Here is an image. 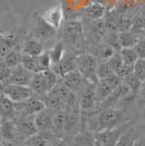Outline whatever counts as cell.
Here are the masks:
<instances>
[{
    "instance_id": "obj_7",
    "label": "cell",
    "mask_w": 145,
    "mask_h": 146,
    "mask_svg": "<svg viewBox=\"0 0 145 146\" xmlns=\"http://www.w3.org/2000/svg\"><path fill=\"white\" fill-rule=\"evenodd\" d=\"M57 35V30L47 24L41 15H34V29H33V37L39 40H47L51 39Z\"/></svg>"
},
{
    "instance_id": "obj_9",
    "label": "cell",
    "mask_w": 145,
    "mask_h": 146,
    "mask_svg": "<svg viewBox=\"0 0 145 146\" xmlns=\"http://www.w3.org/2000/svg\"><path fill=\"white\" fill-rule=\"evenodd\" d=\"M79 106L82 111H92L97 106L95 96V85L86 83L85 87L79 93Z\"/></svg>"
},
{
    "instance_id": "obj_12",
    "label": "cell",
    "mask_w": 145,
    "mask_h": 146,
    "mask_svg": "<svg viewBox=\"0 0 145 146\" xmlns=\"http://www.w3.org/2000/svg\"><path fill=\"white\" fill-rule=\"evenodd\" d=\"M41 17L47 24L58 31L61 27L62 21H63V9L60 5H57L44 11L41 14Z\"/></svg>"
},
{
    "instance_id": "obj_34",
    "label": "cell",
    "mask_w": 145,
    "mask_h": 146,
    "mask_svg": "<svg viewBox=\"0 0 145 146\" xmlns=\"http://www.w3.org/2000/svg\"><path fill=\"white\" fill-rule=\"evenodd\" d=\"M48 139L45 137L43 134L35 133L31 135L29 137H26L24 140V145L26 146H47L48 144Z\"/></svg>"
},
{
    "instance_id": "obj_30",
    "label": "cell",
    "mask_w": 145,
    "mask_h": 146,
    "mask_svg": "<svg viewBox=\"0 0 145 146\" xmlns=\"http://www.w3.org/2000/svg\"><path fill=\"white\" fill-rule=\"evenodd\" d=\"M20 64L24 68V69H26L27 71H30V72H32V73H38L39 72V70H38V66H37L36 57H32V56L21 54Z\"/></svg>"
},
{
    "instance_id": "obj_40",
    "label": "cell",
    "mask_w": 145,
    "mask_h": 146,
    "mask_svg": "<svg viewBox=\"0 0 145 146\" xmlns=\"http://www.w3.org/2000/svg\"><path fill=\"white\" fill-rule=\"evenodd\" d=\"M118 2H119V0H100V3L106 8V10L112 9Z\"/></svg>"
},
{
    "instance_id": "obj_43",
    "label": "cell",
    "mask_w": 145,
    "mask_h": 146,
    "mask_svg": "<svg viewBox=\"0 0 145 146\" xmlns=\"http://www.w3.org/2000/svg\"><path fill=\"white\" fill-rule=\"evenodd\" d=\"M133 146H145V136H141L140 135Z\"/></svg>"
},
{
    "instance_id": "obj_33",
    "label": "cell",
    "mask_w": 145,
    "mask_h": 146,
    "mask_svg": "<svg viewBox=\"0 0 145 146\" xmlns=\"http://www.w3.org/2000/svg\"><path fill=\"white\" fill-rule=\"evenodd\" d=\"M112 74H116V73L112 70V68L110 67L108 61L104 60L98 62V66H97V69H96V75L97 78H98V80L106 79L108 76H111Z\"/></svg>"
},
{
    "instance_id": "obj_19",
    "label": "cell",
    "mask_w": 145,
    "mask_h": 146,
    "mask_svg": "<svg viewBox=\"0 0 145 146\" xmlns=\"http://www.w3.org/2000/svg\"><path fill=\"white\" fill-rule=\"evenodd\" d=\"M139 39L138 33L133 30L121 31L118 35V43L121 48H134Z\"/></svg>"
},
{
    "instance_id": "obj_42",
    "label": "cell",
    "mask_w": 145,
    "mask_h": 146,
    "mask_svg": "<svg viewBox=\"0 0 145 146\" xmlns=\"http://www.w3.org/2000/svg\"><path fill=\"white\" fill-rule=\"evenodd\" d=\"M138 96H140V102H142L143 104H145V82H143L142 87L140 90Z\"/></svg>"
},
{
    "instance_id": "obj_18",
    "label": "cell",
    "mask_w": 145,
    "mask_h": 146,
    "mask_svg": "<svg viewBox=\"0 0 145 146\" xmlns=\"http://www.w3.org/2000/svg\"><path fill=\"white\" fill-rule=\"evenodd\" d=\"M44 51V45L43 42L37 39L35 37H30L27 38L23 44V47L21 49V54L29 55L32 57H37Z\"/></svg>"
},
{
    "instance_id": "obj_22",
    "label": "cell",
    "mask_w": 145,
    "mask_h": 146,
    "mask_svg": "<svg viewBox=\"0 0 145 146\" xmlns=\"http://www.w3.org/2000/svg\"><path fill=\"white\" fill-rule=\"evenodd\" d=\"M139 136L140 134L136 128L131 124L123 133L121 134V136L119 137L116 146H133Z\"/></svg>"
},
{
    "instance_id": "obj_1",
    "label": "cell",
    "mask_w": 145,
    "mask_h": 146,
    "mask_svg": "<svg viewBox=\"0 0 145 146\" xmlns=\"http://www.w3.org/2000/svg\"><path fill=\"white\" fill-rule=\"evenodd\" d=\"M94 120V124L92 125L90 131L92 132H98L107 129H111L120 125L121 122L123 121V112L119 108L114 107H106L103 108L102 111H99L96 116L92 118Z\"/></svg>"
},
{
    "instance_id": "obj_26",
    "label": "cell",
    "mask_w": 145,
    "mask_h": 146,
    "mask_svg": "<svg viewBox=\"0 0 145 146\" xmlns=\"http://www.w3.org/2000/svg\"><path fill=\"white\" fill-rule=\"evenodd\" d=\"M13 48H15V35L14 34H7L3 35L0 39V56L3 59L5 56L10 52Z\"/></svg>"
},
{
    "instance_id": "obj_39",
    "label": "cell",
    "mask_w": 145,
    "mask_h": 146,
    "mask_svg": "<svg viewBox=\"0 0 145 146\" xmlns=\"http://www.w3.org/2000/svg\"><path fill=\"white\" fill-rule=\"evenodd\" d=\"M134 49H135L139 58H145V37L144 38H140Z\"/></svg>"
},
{
    "instance_id": "obj_4",
    "label": "cell",
    "mask_w": 145,
    "mask_h": 146,
    "mask_svg": "<svg viewBox=\"0 0 145 146\" xmlns=\"http://www.w3.org/2000/svg\"><path fill=\"white\" fill-rule=\"evenodd\" d=\"M130 125H131L130 123H126V124L121 123L120 125L115 128L95 132V143L100 146H116L121 134Z\"/></svg>"
},
{
    "instance_id": "obj_23",
    "label": "cell",
    "mask_w": 145,
    "mask_h": 146,
    "mask_svg": "<svg viewBox=\"0 0 145 146\" xmlns=\"http://www.w3.org/2000/svg\"><path fill=\"white\" fill-rule=\"evenodd\" d=\"M30 87L32 88V91H33V93H34V95H37V96H44L45 94L48 93V92H47V87H46V83H45V80H44V76H43L42 72L34 73Z\"/></svg>"
},
{
    "instance_id": "obj_28",
    "label": "cell",
    "mask_w": 145,
    "mask_h": 146,
    "mask_svg": "<svg viewBox=\"0 0 145 146\" xmlns=\"http://www.w3.org/2000/svg\"><path fill=\"white\" fill-rule=\"evenodd\" d=\"M44 80H45V83H46V87H47V92H50L51 90H54L56 85L59 83L60 78L58 76V74L55 72L54 70L50 68L47 70H44L42 71Z\"/></svg>"
},
{
    "instance_id": "obj_49",
    "label": "cell",
    "mask_w": 145,
    "mask_h": 146,
    "mask_svg": "<svg viewBox=\"0 0 145 146\" xmlns=\"http://www.w3.org/2000/svg\"><path fill=\"white\" fill-rule=\"evenodd\" d=\"M23 146H26V145H24V144H23Z\"/></svg>"
},
{
    "instance_id": "obj_32",
    "label": "cell",
    "mask_w": 145,
    "mask_h": 146,
    "mask_svg": "<svg viewBox=\"0 0 145 146\" xmlns=\"http://www.w3.org/2000/svg\"><path fill=\"white\" fill-rule=\"evenodd\" d=\"M120 55L123 61V64L126 66H133L135 61L139 59L138 54L134 48H121Z\"/></svg>"
},
{
    "instance_id": "obj_38",
    "label": "cell",
    "mask_w": 145,
    "mask_h": 146,
    "mask_svg": "<svg viewBox=\"0 0 145 146\" xmlns=\"http://www.w3.org/2000/svg\"><path fill=\"white\" fill-rule=\"evenodd\" d=\"M11 69L5 64L3 61H0V85L8 83V80L11 75Z\"/></svg>"
},
{
    "instance_id": "obj_25",
    "label": "cell",
    "mask_w": 145,
    "mask_h": 146,
    "mask_svg": "<svg viewBox=\"0 0 145 146\" xmlns=\"http://www.w3.org/2000/svg\"><path fill=\"white\" fill-rule=\"evenodd\" d=\"M121 81H122V84H124V85L129 88L130 93H131L132 95H135V96L139 94L140 90H141V87H142V84H143V82L140 81V80L136 78V75L133 72H131L130 74H128L127 76H124Z\"/></svg>"
},
{
    "instance_id": "obj_10",
    "label": "cell",
    "mask_w": 145,
    "mask_h": 146,
    "mask_svg": "<svg viewBox=\"0 0 145 146\" xmlns=\"http://www.w3.org/2000/svg\"><path fill=\"white\" fill-rule=\"evenodd\" d=\"M63 39L69 44L78 43L80 38L83 35V23L78 20L68 21L62 29Z\"/></svg>"
},
{
    "instance_id": "obj_29",
    "label": "cell",
    "mask_w": 145,
    "mask_h": 146,
    "mask_svg": "<svg viewBox=\"0 0 145 146\" xmlns=\"http://www.w3.org/2000/svg\"><path fill=\"white\" fill-rule=\"evenodd\" d=\"M85 12L87 14L88 18H91L92 20H99L105 15L106 12V8L102 5V3H92L91 6H88L85 9Z\"/></svg>"
},
{
    "instance_id": "obj_36",
    "label": "cell",
    "mask_w": 145,
    "mask_h": 146,
    "mask_svg": "<svg viewBox=\"0 0 145 146\" xmlns=\"http://www.w3.org/2000/svg\"><path fill=\"white\" fill-rule=\"evenodd\" d=\"M133 73L136 75V78L145 82V58H139L133 64Z\"/></svg>"
},
{
    "instance_id": "obj_15",
    "label": "cell",
    "mask_w": 145,
    "mask_h": 146,
    "mask_svg": "<svg viewBox=\"0 0 145 146\" xmlns=\"http://www.w3.org/2000/svg\"><path fill=\"white\" fill-rule=\"evenodd\" d=\"M0 135H1V140L11 141V142L18 140L20 135H19L15 118L2 120L0 125Z\"/></svg>"
},
{
    "instance_id": "obj_8",
    "label": "cell",
    "mask_w": 145,
    "mask_h": 146,
    "mask_svg": "<svg viewBox=\"0 0 145 146\" xmlns=\"http://www.w3.org/2000/svg\"><path fill=\"white\" fill-rule=\"evenodd\" d=\"M51 115H49L47 109H44L36 115H34V122L38 133L43 134L48 140L54 135L53 133V123H51Z\"/></svg>"
},
{
    "instance_id": "obj_20",
    "label": "cell",
    "mask_w": 145,
    "mask_h": 146,
    "mask_svg": "<svg viewBox=\"0 0 145 146\" xmlns=\"http://www.w3.org/2000/svg\"><path fill=\"white\" fill-rule=\"evenodd\" d=\"M41 99H42L44 105H45V109L56 110L57 111V110L63 109L66 107L62 103L61 98L59 97V95L57 94V92L55 90H51L47 94H45L44 96H42Z\"/></svg>"
},
{
    "instance_id": "obj_47",
    "label": "cell",
    "mask_w": 145,
    "mask_h": 146,
    "mask_svg": "<svg viewBox=\"0 0 145 146\" xmlns=\"http://www.w3.org/2000/svg\"><path fill=\"white\" fill-rule=\"evenodd\" d=\"M3 60V59H2V58H1V56H0V61H2Z\"/></svg>"
},
{
    "instance_id": "obj_27",
    "label": "cell",
    "mask_w": 145,
    "mask_h": 146,
    "mask_svg": "<svg viewBox=\"0 0 145 146\" xmlns=\"http://www.w3.org/2000/svg\"><path fill=\"white\" fill-rule=\"evenodd\" d=\"M65 51H66V47H65V43L63 42H58L53 46V48L48 50L49 56L53 64L58 63L65 58Z\"/></svg>"
},
{
    "instance_id": "obj_45",
    "label": "cell",
    "mask_w": 145,
    "mask_h": 146,
    "mask_svg": "<svg viewBox=\"0 0 145 146\" xmlns=\"http://www.w3.org/2000/svg\"><path fill=\"white\" fill-rule=\"evenodd\" d=\"M2 36H3V34H1V33H0V39L2 38Z\"/></svg>"
},
{
    "instance_id": "obj_21",
    "label": "cell",
    "mask_w": 145,
    "mask_h": 146,
    "mask_svg": "<svg viewBox=\"0 0 145 146\" xmlns=\"http://www.w3.org/2000/svg\"><path fill=\"white\" fill-rule=\"evenodd\" d=\"M0 117L2 120L15 118V105L5 95L0 97Z\"/></svg>"
},
{
    "instance_id": "obj_48",
    "label": "cell",
    "mask_w": 145,
    "mask_h": 146,
    "mask_svg": "<svg viewBox=\"0 0 145 146\" xmlns=\"http://www.w3.org/2000/svg\"><path fill=\"white\" fill-rule=\"evenodd\" d=\"M0 140H1V135H0Z\"/></svg>"
},
{
    "instance_id": "obj_11",
    "label": "cell",
    "mask_w": 145,
    "mask_h": 146,
    "mask_svg": "<svg viewBox=\"0 0 145 146\" xmlns=\"http://www.w3.org/2000/svg\"><path fill=\"white\" fill-rule=\"evenodd\" d=\"M61 83L67 87H69L71 91H73L76 95H79V93L86 85V80L83 78L82 73L80 72L78 69L73 70L70 73H68L63 78H61Z\"/></svg>"
},
{
    "instance_id": "obj_2",
    "label": "cell",
    "mask_w": 145,
    "mask_h": 146,
    "mask_svg": "<svg viewBox=\"0 0 145 146\" xmlns=\"http://www.w3.org/2000/svg\"><path fill=\"white\" fill-rule=\"evenodd\" d=\"M76 59V66L78 70L82 73L83 78L86 80V82H88L90 84L96 85L98 82V78L96 75V69L98 66L97 58L92 54H85L81 52L79 55L75 56Z\"/></svg>"
},
{
    "instance_id": "obj_5",
    "label": "cell",
    "mask_w": 145,
    "mask_h": 146,
    "mask_svg": "<svg viewBox=\"0 0 145 146\" xmlns=\"http://www.w3.org/2000/svg\"><path fill=\"white\" fill-rule=\"evenodd\" d=\"M2 94L10 100H12L14 104L25 102L32 96H34V93L30 86L17 85L10 83L2 85Z\"/></svg>"
},
{
    "instance_id": "obj_37",
    "label": "cell",
    "mask_w": 145,
    "mask_h": 146,
    "mask_svg": "<svg viewBox=\"0 0 145 146\" xmlns=\"http://www.w3.org/2000/svg\"><path fill=\"white\" fill-rule=\"evenodd\" d=\"M107 61L110 64V67L112 68V70L115 71V73L118 72L121 69V67L123 66V61H122V58H121L120 51H115Z\"/></svg>"
},
{
    "instance_id": "obj_44",
    "label": "cell",
    "mask_w": 145,
    "mask_h": 146,
    "mask_svg": "<svg viewBox=\"0 0 145 146\" xmlns=\"http://www.w3.org/2000/svg\"><path fill=\"white\" fill-rule=\"evenodd\" d=\"M139 2H140V3H142V5H144V6H145V0H139Z\"/></svg>"
},
{
    "instance_id": "obj_35",
    "label": "cell",
    "mask_w": 145,
    "mask_h": 146,
    "mask_svg": "<svg viewBox=\"0 0 145 146\" xmlns=\"http://www.w3.org/2000/svg\"><path fill=\"white\" fill-rule=\"evenodd\" d=\"M36 60L39 72H42L44 70H47V69H50L53 66V62H51L48 51H43L41 55L36 57Z\"/></svg>"
},
{
    "instance_id": "obj_6",
    "label": "cell",
    "mask_w": 145,
    "mask_h": 146,
    "mask_svg": "<svg viewBox=\"0 0 145 146\" xmlns=\"http://www.w3.org/2000/svg\"><path fill=\"white\" fill-rule=\"evenodd\" d=\"M15 105V117L23 116H34L37 112L45 109V105L41 98L35 95L29 98L27 100L22 103L14 104Z\"/></svg>"
},
{
    "instance_id": "obj_31",
    "label": "cell",
    "mask_w": 145,
    "mask_h": 146,
    "mask_svg": "<svg viewBox=\"0 0 145 146\" xmlns=\"http://www.w3.org/2000/svg\"><path fill=\"white\" fill-rule=\"evenodd\" d=\"M20 59H21V51H19L17 48H13L10 52H8L3 62L8 68H10L11 70L17 68L20 64Z\"/></svg>"
},
{
    "instance_id": "obj_46",
    "label": "cell",
    "mask_w": 145,
    "mask_h": 146,
    "mask_svg": "<svg viewBox=\"0 0 145 146\" xmlns=\"http://www.w3.org/2000/svg\"><path fill=\"white\" fill-rule=\"evenodd\" d=\"M1 122H2V119H1V117H0V125H1Z\"/></svg>"
},
{
    "instance_id": "obj_24",
    "label": "cell",
    "mask_w": 145,
    "mask_h": 146,
    "mask_svg": "<svg viewBox=\"0 0 145 146\" xmlns=\"http://www.w3.org/2000/svg\"><path fill=\"white\" fill-rule=\"evenodd\" d=\"M95 133L92 131H82L73 139V146H94Z\"/></svg>"
},
{
    "instance_id": "obj_14",
    "label": "cell",
    "mask_w": 145,
    "mask_h": 146,
    "mask_svg": "<svg viewBox=\"0 0 145 146\" xmlns=\"http://www.w3.org/2000/svg\"><path fill=\"white\" fill-rule=\"evenodd\" d=\"M17 127H18L19 135L23 137H29L33 134L37 133L35 122H34V116H23L15 117Z\"/></svg>"
},
{
    "instance_id": "obj_17",
    "label": "cell",
    "mask_w": 145,
    "mask_h": 146,
    "mask_svg": "<svg viewBox=\"0 0 145 146\" xmlns=\"http://www.w3.org/2000/svg\"><path fill=\"white\" fill-rule=\"evenodd\" d=\"M51 69L54 70L55 72L58 74L59 78H63L65 75H67L68 73H70L71 71L78 69L76 66V59L75 57H71V56H68L65 57L61 61H59L58 63L53 64Z\"/></svg>"
},
{
    "instance_id": "obj_13",
    "label": "cell",
    "mask_w": 145,
    "mask_h": 146,
    "mask_svg": "<svg viewBox=\"0 0 145 146\" xmlns=\"http://www.w3.org/2000/svg\"><path fill=\"white\" fill-rule=\"evenodd\" d=\"M33 75H34V73L27 71L21 64H19L17 68L12 69L11 75L8 80V83L17 84V85L30 86L32 79H33Z\"/></svg>"
},
{
    "instance_id": "obj_3",
    "label": "cell",
    "mask_w": 145,
    "mask_h": 146,
    "mask_svg": "<svg viewBox=\"0 0 145 146\" xmlns=\"http://www.w3.org/2000/svg\"><path fill=\"white\" fill-rule=\"evenodd\" d=\"M122 83L121 79L117 74H112L106 79L98 80L95 85V96H96L97 105H100L109 95L115 91L118 86Z\"/></svg>"
},
{
    "instance_id": "obj_16",
    "label": "cell",
    "mask_w": 145,
    "mask_h": 146,
    "mask_svg": "<svg viewBox=\"0 0 145 146\" xmlns=\"http://www.w3.org/2000/svg\"><path fill=\"white\" fill-rule=\"evenodd\" d=\"M69 111L70 109H60L57 110L51 117V123H53V133L54 135H59V134L66 132L67 124H68V119H69Z\"/></svg>"
},
{
    "instance_id": "obj_41",
    "label": "cell",
    "mask_w": 145,
    "mask_h": 146,
    "mask_svg": "<svg viewBox=\"0 0 145 146\" xmlns=\"http://www.w3.org/2000/svg\"><path fill=\"white\" fill-rule=\"evenodd\" d=\"M47 146H68L66 142L61 140V139H56V140H49Z\"/></svg>"
}]
</instances>
